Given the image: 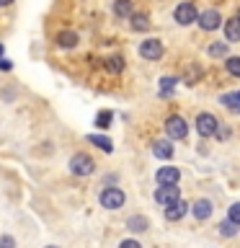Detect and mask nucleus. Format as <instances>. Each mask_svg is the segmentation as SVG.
I'll list each match as a JSON object with an SVG mask.
<instances>
[{"instance_id": "nucleus-24", "label": "nucleus", "mask_w": 240, "mask_h": 248, "mask_svg": "<svg viewBox=\"0 0 240 248\" xmlns=\"http://www.w3.org/2000/svg\"><path fill=\"white\" fill-rule=\"evenodd\" d=\"M227 220L235 222V225H240V202H235V204L227 209Z\"/></svg>"}, {"instance_id": "nucleus-12", "label": "nucleus", "mask_w": 240, "mask_h": 248, "mask_svg": "<svg viewBox=\"0 0 240 248\" xmlns=\"http://www.w3.org/2000/svg\"><path fill=\"white\" fill-rule=\"evenodd\" d=\"M152 155L160 160H170L173 158V145L168 142V140H155L152 142Z\"/></svg>"}, {"instance_id": "nucleus-25", "label": "nucleus", "mask_w": 240, "mask_h": 248, "mask_svg": "<svg viewBox=\"0 0 240 248\" xmlns=\"http://www.w3.org/2000/svg\"><path fill=\"white\" fill-rule=\"evenodd\" d=\"M108 124H111V111H101V114L96 116V127H101V129H106Z\"/></svg>"}, {"instance_id": "nucleus-21", "label": "nucleus", "mask_w": 240, "mask_h": 248, "mask_svg": "<svg viewBox=\"0 0 240 248\" xmlns=\"http://www.w3.org/2000/svg\"><path fill=\"white\" fill-rule=\"evenodd\" d=\"M106 70H111V73H121V70H124V57H121V54L108 57L106 60Z\"/></svg>"}, {"instance_id": "nucleus-11", "label": "nucleus", "mask_w": 240, "mask_h": 248, "mask_svg": "<svg viewBox=\"0 0 240 248\" xmlns=\"http://www.w3.org/2000/svg\"><path fill=\"white\" fill-rule=\"evenodd\" d=\"M186 212H189V204H186L183 199H176L165 207V220H181Z\"/></svg>"}, {"instance_id": "nucleus-5", "label": "nucleus", "mask_w": 240, "mask_h": 248, "mask_svg": "<svg viewBox=\"0 0 240 248\" xmlns=\"http://www.w3.org/2000/svg\"><path fill=\"white\" fill-rule=\"evenodd\" d=\"M217 129H220L217 116H212V114H199L196 116V132L201 137H212V135H217Z\"/></svg>"}, {"instance_id": "nucleus-26", "label": "nucleus", "mask_w": 240, "mask_h": 248, "mask_svg": "<svg viewBox=\"0 0 240 248\" xmlns=\"http://www.w3.org/2000/svg\"><path fill=\"white\" fill-rule=\"evenodd\" d=\"M178 80L176 78H163L160 80V88H163V96H168V91H173V85H176Z\"/></svg>"}, {"instance_id": "nucleus-1", "label": "nucleus", "mask_w": 240, "mask_h": 248, "mask_svg": "<svg viewBox=\"0 0 240 248\" xmlns=\"http://www.w3.org/2000/svg\"><path fill=\"white\" fill-rule=\"evenodd\" d=\"M93 170H96V163H93L90 155L77 153V155L70 158V173H73V176H90Z\"/></svg>"}, {"instance_id": "nucleus-3", "label": "nucleus", "mask_w": 240, "mask_h": 248, "mask_svg": "<svg viewBox=\"0 0 240 248\" xmlns=\"http://www.w3.org/2000/svg\"><path fill=\"white\" fill-rule=\"evenodd\" d=\"M196 16H199V11L194 3H178L173 18H176V23H181V26H191V23L196 21Z\"/></svg>"}, {"instance_id": "nucleus-31", "label": "nucleus", "mask_w": 240, "mask_h": 248, "mask_svg": "<svg viewBox=\"0 0 240 248\" xmlns=\"http://www.w3.org/2000/svg\"><path fill=\"white\" fill-rule=\"evenodd\" d=\"M235 18H238V21H240V11H238V16H235Z\"/></svg>"}, {"instance_id": "nucleus-20", "label": "nucleus", "mask_w": 240, "mask_h": 248, "mask_svg": "<svg viewBox=\"0 0 240 248\" xmlns=\"http://www.w3.org/2000/svg\"><path fill=\"white\" fill-rule=\"evenodd\" d=\"M88 142H93L96 147H101V150H106V153H111V140L104 137V135H90Z\"/></svg>"}, {"instance_id": "nucleus-29", "label": "nucleus", "mask_w": 240, "mask_h": 248, "mask_svg": "<svg viewBox=\"0 0 240 248\" xmlns=\"http://www.w3.org/2000/svg\"><path fill=\"white\" fill-rule=\"evenodd\" d=\"M0 70H11V62H8V60H0Z\"/></svg>"}, {"instance_id": "nucleus-15", "label": "nucleus", "mask_w": 240, "mask_h": 248, "mask_svg": "<svg viewBox=\"0 0 240 248\" xmlns=\"http://www.w3.org/2000/svg\"><path fill=\"white\" fill-rule=\"evenodd\" d=\"M114 13L119 16V18H129V16L135 13L132 0H114Z\"/></svg>"}, {"instance_id": "nucleus-22", "label": "nucleus", "mask_w": 240, "mask_h": 248, "mask_svg": "<svg viewBox=\"0 0 240 248\" xmlns=\"http://www.w3.org/2000/svg\"><path fill=\"white\" fill-rule=\"evenodd\" d=\"M235 232H238V225H235V222L225 220V222L220 225V235H222V238H232Z\"/></svg>"}, {"instance_id": "nucleus-27", "label": "nucleus", "mask_w": 240, "mask_h": 248, "mask_svg": "<svg viewBox=\"0 0 240 248\" xmlns=\"http://www.w3.org/2000/svg\"><path fill=\"white\" fill-rule=\"evenodd\" d=\"M0 248H15L13 235H0Z\"/></svg>"}, {"instance_id": "nucleus-8", "label": "nucleus", "mask_w": 240, "mask_h": 248, "mask_svg": "<svg viewBox=\"0 0 240 248\" xmlns=\"http://www.w3.org/2000/svg\"><path fill=\"white\" fill-rule=\"evenodd\" d=\"M139 54H142L145 60H160V57H163V44H160V39H145V42L139 44Z\"/></svg>"}, {"instance_id": "nucleus-18", "label": "nucleus", "mask_w": 240, "mask_h": 248, "mask_svg": "<svg viewBox=\"0 0 240 248\" xmlns=\"http://www.w3.org/2000/svg\"><path fill=\"white\" fill-rule=\"evenodd\" d=\"M129 21H132V29H135V31L150 29V18H147L145 13H132V16H129Z\"/></svg>"}, {"instance_id": "nucleus-13", "label": "nucleus", "mask_w": 240, "mask_h": 248, "mask_svg": "<svg viewBox=\"0 0 240 248\" xmlns=\"http://www.w3.org/2000/svg\"><path fill=\"white\" fill-rule=\"evenodd\" d=\"M127 228L132 232H145L147 228H150V222H147V217H142V215H132L127 220Z\"/></svg>"}, {"instance_id": "nucleus-28", "label": "nucleus", "mask_w": 240, "mask_h": 248, "mask_svg": "<svg viewBox=\"0 0 240 248\" xmlns=\"http://www.w3.org/2000/svg\"><path fill=\"white\" fill-rule=\"evenodd\" d=\"M119 248H142V246H139L137 240H121V246H119Z\"/></svg>"}, {"instance_id": "nucleus-2", "label": "nucleus", "mask_w": 240, "mask_h": 248, "mask_svg": "<svg viewBox=\"0 0 240 248\" xmlns=\"http://www.w3.org/2000/svg\"><path fill=\"white\" fill-rule=\"evenodd\" d=\"M165 135H168V140H183L189 135V124H186L181 116H168L165 119Z\"/></svg>"}, {"instance_id": "nucleus-19", "label": "nucleus", "mask_w": 240, "mask_h": 248, "mask_svg": "<svg viewBox=\"0 0 240 248\" xmlns=\"http://www.w3.org/2000/svg\"><path fill=\"white\" fill-rule=\"evenodd\" d=\"M209 57H227V42H214V44H209Z\"/></svg>"}, {"instance_id": "nucleus-23", "label": "nucleus", "mask_w": 240, "mask_h": 248, "mask_svg": "<svg viewBox=\"0 0 240 248\" xmlns=\"http://www.w3.org/2000/svg\"><path fill=\"white\" fill-rule=\"evenodd\" d=\"M225 67H227L230 75L240 78V57H227V62H225Z\"/></svg>"}, {"instance_id": "nucleus-16", "label": "nucleus", "mask_w": 240, "mask_h": 248, "mask_svg": "<svg viewBox=\"0 0 240 248\" xmlns=\"http://www.w3.org/2000/svg\"><path fill=\"white\" fill-rule=\"evenodd\" d=\"M57 44L62 46V49H73V46L77 44V34L75 31H62V34L57 36Z\"/></svg>"}, {"instance_id": "nucleus-7", "label": "nucleus", "mask_w": 240, "mask_h": 248, "mask_svg": "<svg viewBox=\"0 0 240 248\" xmlns=\"http://www.w3.org/2000/svg\"><path fill=\"white\" fill-rule=\"evenodd\" d=\"M176 199H181V191H178V184L176 186H158L155 189V202L163 207H168L170 202H176Z\"/></svg>"}, {"instance_id": "nucleus-4", "label": "nucleus", "mask_w": 240, "mask_h": 248, "mask_svg": "<svg viewBox=\"0 0 240 248\" xmlns=\"http://www.w3.org/2000/svg\"><path fill=\"white\" fill-rule=\"evenodd\" d=\"M101 207H106V209L124 207V191L121 189H114V186L104 189V191H101Z\"/></svg>"}, {"instance_id": "nucleus-33", "label": "nucleus", "mask_w": 240, "mask_h": 248, "mask_svg": "<svg viewBox=\"0 0 240 248\" xmlns=\"http://www.w3.org/2000/svg\"><path fill=\"white\" fill-rule=\"evenodd\" d=\"M238 96H240V93H238Z\"/></svg>"}, {"instance_id": "nucleus-30", "label": "nucleus", "mask_w": 240, "mask_h": 248, "mask_svg": "<svg viewBox=\"0 0 240 248\" xmlns=\"http://www.w3.org/2000/svg\"><path fill=\"white\" fill-rule=\"evenodd\" d=\"M13 0H0V8H5V5H11Z\"/></svg>"}, {"instance_id": "nucleus-17", "label": "nucleus", "mask_w": 240, "mask_h": 248, "mask_svg": "<svg viewBox=\"0 0 240 248\" xmlns=\"http://www.w3.org/2000/svg\"><path fill=\"white\" fill-rule=\"evenodd\" d=\"M220 104L225 108H230V111H238L240 114V96H238V93H225V96L220 98Z\"/></svg>"}, {"instance_id": "nucleus-10", "label": "nucleus", "mask_w": 240, "mask_h": 248, "mask_svg": "<svg viewBox=\"0 0 240 248\" xmlns=\"http://www.w3.org/2000/svg\"><path fill=\"white\" fill-rule=\"evenodd\" d=\"M189 207H191V215L196 217V220H209L212 212H214V207H212V202H209V199H196Z\"/></svg>"}, {"instance_id": "nucleus-32", "label": "nucleus", "mask_w": 240, "mask_h": 248, "mask_svg": "<svg viewBox=\"0 0 240 248\" xmlns=\"http://www.w3.org/2000/svg\"><path fill=\"white\" fill-rule=\"evenodd\" d=\"M46 248H57V246H46Z\"/></svg>"}, {"instance_id": "nucleus-14", "label": "nucleus", "mask_w": 240, "mask_h": 248, "mask_svg": "<svg viewBox=\"0 0 240 248\" xmlns=\"http://www.w3.org/2000/svg\"><path fill=\"white\" fill-rule=\"evenodd\" d=\"M225 36H227V42H240V21L238 18L225 21Z\"/></svg>"}, {"instance_id": "nucleus-6", "label": "nucleus", "mask_w": 240, "mask_h": 248, "mask_svg": "<svg viewBox=\"0 0 240 248\" xmlns=\"http://www.w3.org/2000/svg\"><path fill=\"white\" fill-rule=\"evenodd\" d=\"M196 21H199V26L204 29V31H214V29L222 26V16H220V11H214V8H209V11L199 13Z\"/></svg>"}, {"instance_id": "nucleus-9", "label": "nucleus", "mask_w": 240, "mask_h": 248, "mask_svg": "<svg viewBox=\"0 0 240 248\" xmlns=\"http://www.w3.org/2000/svg\"><path fill=\"white\" fill-rule=\"evenodd\" d=\"M178 178H181V170L173 168V166H163L158 173H155V181H158L160 186H176Z\"/></svg>"}]
</instances>
